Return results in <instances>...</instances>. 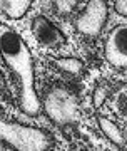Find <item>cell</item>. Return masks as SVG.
Here are the masks:
<instances>
[{
	"label": "cell",
	"mask_w": 127,
	"mask_h": 151,
	"mask_svg": "<svg viewBox=\"0 0 127 151\" xmlns=\"http://www.w3.org/2000/svg\"><path fill=\"white\" fill-rule=\"evenodd\" d=\"M0 54L17 77L22 111L29 116H37L42 106L34 87L32 54L20 34L7 25H0Z\"/></svg>",
	"instance_id": "6da1fadb"
},
{
	"label": "cell",
	"mask_w": 127,
	"mask_h": 151,
	"mask_svg": "<svg viewBox=\"0 0 127 151\" xmlns=\"http://www.w3.org/2000/svg\"><path fill=\"white\" fill-rule=\"evenodd\" d=\"M0 139L15 151H49L54 141L49 133L39 128L0 119Z\"/></svg>",
	"instance_id": "7a4b0ae2"
},
{
	"label": "cell",
	"mask_w": 127,
	"mask_h": 151,
	"mask_svg": "<svg viewBox=\"0 0 127 151\" xmlns=\"http://www.w3.org/2000/svg\"><path fill=\"white\" fill-rule=\"evenodd\" d=\"M40 106L45 109L49 118L60 126L79 123L82 118V109L77 96L65 87H52L45 94Z\"/></svg>",
	"instance_id": "3957f363"
},
{
	"label": "cell",
	"mask_w": 127,
	"mask_h": 151,
	"mask_svg": "<svg viewBox=\"0 0 127 151\" xmlns=\"http://www.w3.org/2000/svg\"><path fill=\"white\" fill-rule=\"evenodd\" d=\"M107 17L109 9L106 0H89L84 10L75 19V29L85 37H97L106 25Z\"/></svg>",
	"instance_id": "277c9868"
},
{
	"label": "cell",
	"mask_w": 127,
	"mask_h": 151,
	"mask_svg": "<svg viewBox=\"0 0 127 151\" xmlns=\"http://www.w3.org/2000/svg\"><path fill=\"white\" fill-rule=\"evenodd\" d=\"M104 55L107 62L116 69L127 67V29L124 24L114 27L109 32L104 44Z\"/></svg>",
	"instance_id": "5b68a950"
},
{
	"label": "cell",
	"mask_w": 127,
	"mask_h": 151,
	"mask_svg": "<svg viewBox=\"0 0 127 151\" xmlns=\"http://www.w3.org/2000/svg\"><path fill=\"white\" fill-rule=\"evenodd\" d=\"M32 32L37 42L44 47L57 49L65 44V35L62 34V30L44 15H37L32 20Z\"/></svg>",
	"instance_id": "8992f818"
},
{
	"label": "cell",
	"mask_w": 127,
	"mask_h": 151,
	"mask_svg": "<svg viewBox=\"0 0 127 151\" xmlns=\"http://www.w3.org/2000/svg\"><path fill=\"white\" fill-rule=\"evenodd\" d=\"M34 0H0V12L9 19H20L29 12Z\"/></svg>",
	"instance_id": "52a82bcc"
},
{
	"label": "cell",
	"mask_w": 127,
	"mask_h": 151,
	"mask_svg": "<svg viewBox=\"0 0 127 151\" xmlns=\"http://www.w3.org/2000/svg\"><path fill=\"white\" fill-rule=\"evenodd\" d=\"M97 121H99V128H101V131L106 134L107 139H111L114 145H117V146L122 148L124 143H126V139H124V133H122L121 128L109 118H102L101 116Z\"/></svg>",
	"instance_id": "ba28073f"
},
{
	"label": "cell",
	"mask_w": 127,
	"mask_h": 151,
	"mask_svg": "<svg viewBox=\"0 0 127 151\" xmlns=\"http://www.w3.org/2000/svg\"><path fill=\"white\" fill-rule=\"evenodd\" d=\"M54 64L57 65V69L72 76L80 74L84 69V62L77 57H59V59H54Z\"/></svg>",
	"instance_id": "9c48e42d"
},
{
	"label": "cell",
	"mask_w": 127,
	"mask_h": 151,
	"mask_svg": "<svg viewBox=\"0 0 127 151\" xmlns=\"http://www.w3.org/2000/svg\"><path fill=\"white\" fill-rule=\"evenodd\" d=\"M52 4L57 15H69L79 4V0H52Z\"/></svg>",
	"instance_id": "30bf717a"
},
{
	"label": "cell",
	"mask_w": 127,
	"mask_h": 151,
	"mask_svg": "<svg viewBox=\"0 0 127 151\" xmlns=\"http://www.w3.org/2000/svg\"><path fill=\"white\" fill-rule=\"evenodd\" d=\"M107 96H109V87H107L106 84H99V86L94 89V94H92L94 109H101V106L106 103Z\"/></svg>",
	"instance_id": "8fae6325"
},
{
	"label": "cell",
	"mask_w": 127,
	"mask_h": 151,
	"mask_svg": "<svg viewBox=\"0 0 127 151\" xmlns=\"http://www.w3.org/2000/svg\"><path fill=\"white\" fill-rule=\"evenodd\" d=\"M114 9L119 15H126L127 14V0H116V4H114Z\"/></svg>",
	"instance_id": "7c38bea8"
}]
</instances>
